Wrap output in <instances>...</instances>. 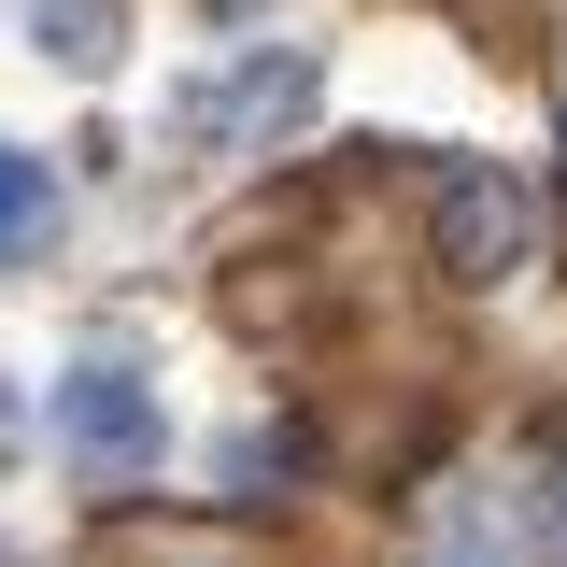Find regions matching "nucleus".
I'll return each instance as SVG.
<instances>
[{
    "mask_svg": "<svg viewBox=\"0 0 567 567\" xmlns=\"http://www.w3.org/2000/svg\"><path fill=\"white\" fill-rule=\"evenodd\" d=\"M298 100H312V71H298V58H256V71H227V85H199V128L213 142H284Z\"/></svg>",
    "mask_w": 567,
    "mask_h": 567,
    "instance_id": "3",
    "label": "nucleus"
},
{
    "mask_svg": "<svg viewBox=\"0 0 567 567\" xmlns=\"http://www.w3.org/2000/svg\"><path fill=\"white\" fill-rule=\"evenodd\" d=\"M440 256L454 270H525V185H496V171H454L440 185Z\"/></svg>",
    "mask_w": 567,
    "mask_h": 567,
    "instance_id": "2",
    "label": "nucleus"
},
{
    "mask_svg": "<svg viewBox=\"0 0 567 567\" xmlns=\"http://www.w3.org/2000/svg\"><path fill=\"white\" fill-rule=\"evenodd\" d=\"M43 241H58V171L29 142H0V270H29Z\"/></svg>",
    "mask_w": 567,
    "mask_h": 567,
    "instance_id": "4",
    "label": "nucleus"
},
{
    "mask_svg": "<svg viewBox=\"0 0 567 567\" xmlns=\"http://www.w3.org/2000/svg\"><path fill=\"white\" fill-rule=\"evenodd\" d=\"M0 454H29V398L14 383H0Z\"/></svg>",
    "mask_w": 567,
    "mask_h": 567,
    "instance_id": "6",
    "label": "nucleus"
},
{
    "mask_svg": "<svg viewBox=\"0 0 567 567\" xmlns=\"http://www.w3.org/2000/svg\"><path fill=\"white\" fill-rule=\"evenodd\" d=\"M29 43H43L58 71H114L128 29H114V0H29Z\"/></svg>",
    "mask_w": 567,
    "mask_h": 567,
    "instance_id": "5",
    "label": "nucleus"
},
{
    "mask_svg": "<svg viewBox=\"0 0 567 567\" xmlns=\"http://www.w3.org/2000/svg\"><path fill=\"white\" fill-rule=\"evenodd\" d=\"M58 440H71V468H100V483L156 468V383H142L128 354H85L58 383Z\"/></svg>",
    "mask_w": 567,
    "mask_h": 567,
    "instance_id": "1",
    "label": "nucleus"
}]
</instances>
